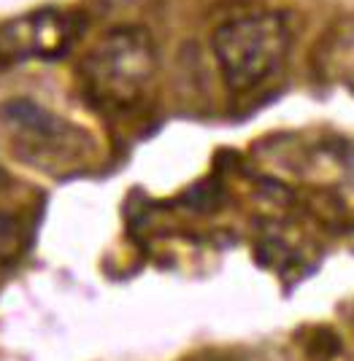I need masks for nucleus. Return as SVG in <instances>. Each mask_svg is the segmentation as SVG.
I'll list each match as a JSON object with an SVG mask.
<instances>
[{
	"instance_id": "1",
	"label": "nucleus",
	"mask_w": 354,
	"mask_h": 361,
	"mask_svg": "<svg viewBox=\"0 0 354 361\" xmlns=\"http://www.w3.org/2000/svg\"><path fill=\"white\" fill-rule=\"evenodd\" d=\"M157 46L143 27L106 32L78 65L81 87L95 106L130 111L146 97L157 75Z\"/></svg>"
},
{
	"instance_id": "2",
	"label": "nucleus",
	"mask_w": 354,
	"mask_h": 361,
	"mask_svg": "<svg viewBox=\"0 0 354 361\" xmlns=\"http://www.w3.org/2000/svg\"><path fill=\"white\" fill-rule=\"evenodd\" d=\"M293 30L278 11H249L222 22L211 35L216 68L235 94H247L271 81L287 62Z\"/></svg>"
},
{
	"instance_id": "3",
	"label": "nucleus",
	"mask_w": 354,
	"mask_h": 361,
	"mask_svg": "<svg viewBox=\"0 0 354 361\" xmlns=\"http://www.w3.org/2000/svg\"><path fill=\"white\" fill-rule=\"evenodd\" d=\"M71 44V19L54 8L33 11L0 25V57L6 60H57Z\"/></svg>"
},
{
	"instance_id": "4",
	"label": "nucleus",
	"mask_w": 354,
	"mask_h": 361,
	"mask_svg": "<svg viewBox=\"0 0 354 361\" xmlns=\"http://www.w3.org/2000/svg\"><path fill=\"white\" fill-rule=\"evenodd\" d=\"M0 121L25 149L35 151L38 157H62V154H73V149H78L81 133L76 127L28 97H16V100L3 103Z\"/></svg>"
},
{
	"instance_id": "5",
	"label": "nucleus",
	"mask_w": 354,
	"mask_h": 361,
	"mask_svg": "<svg viewBox=\"0 0 354 361\" xmlns=\"http://www.w3.org/2000/svg\"><path fill=\"white\" fill-rule=\"evenodd\" d=\"M25 248V226L11 213L0 211V267L19 259Z\"/></svg>"
}]
</instances>
